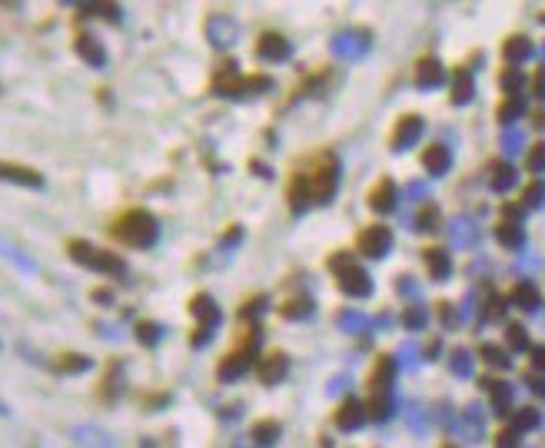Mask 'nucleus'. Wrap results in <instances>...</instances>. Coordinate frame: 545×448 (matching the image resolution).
Returning a JSON list of instances; mask_svg holds the SVG:
<instances>
[{
	"instance_id": "obj_20",
	"label": "nucleus",
	"mask_w": 545,
	"mask_h": 448,
	"mask_svg": "<svg viewBox=\"0 0 545 448\" xmlns=\"http://www.w3.org/2000/svg\"><path fill=\"white\" fill-rule=\"evenodd\" d=\"M156 336H160V326L156 322H136V339L143 342V345H156Z\"/></svg>"
},
{
	"instance_id": "obj_18",
	"label": "nucleus",
	"mask_w": 545,
	"mask_h": 448,
	"mask_svg": "<svg viewBox=\"0 0 545 448\" xmlns=\"http://www.w3.org/2000/svg\"><path fill=\"white\" fill-rule=\"evenodd\" d=\"M309 309H313V302H309V299H293V302H282L280 316H286V319H300V316H306Z\"/></svg>"
},
{
	"instance_id": "obj_1",
	"label": "nucleus",
	"mask_w": 545,
	"mask_h": 448,
	"mask_svg": "<svg viewBox=\"0 0 545 448\" xmlns=\"http://www.w3.org/2000/svg\"><path fill=\"white\" fill-rule=\"evenodd\" d=\"M336 176H339V163L333 153H309L300 167L289 173V183H286V196L293 209H306L313 203H326L333 193H336Z\"/></svg>"
},
{
	"instance_id": "obj_9",
	"label": "nucleus",
	"mask_w": 545,
	"mask_h": 448,
	"mask_svg": "<svg viewBox=\"0 0 545 448\" xmlns=\"http://www.w3.org/2000/svg\"><path fill=\"white\" fill-rule=\"evenodd\" d=\"M389 243H393V236H389L386 226H366L356 236V249L362 256H382L389 249Z\"/></svg>"
},
{
	"instance_id": "obj_10",
	"label": "nucleus",
	"mask_w": 545,
	"mask_h": 448,
	"mask_svg": "<svg viewBox=\"0 0 545 448\" xmlns=\"http://www.w3.org/2000/svg\"><path fill=\"white\" fill-rule=\"evenodd\" d=\"M74 50H76V56H80L83 63H90V67H103V63H107V54H103L100 40H96L94 34H87V30H76Z\"/></svg>"
},
{
	"instance_id": "obj_6",
	"label": "nucleus",
	"mask_w": 545,
	"mask_h": 448,
	"mask_svg": "<svg viewBox=\"0 0 545 448\" xmlns=\"http://www.w3.org/2000/svg\"><path fill=\"white\" fill-rule=\"evenodd\" d=\"M189 312L200 322V329L193 332V345H203L209 339V329L220 322V309H216V302H213L207 292H196V296L189 299Z\"/></svg>"
},
{
	"instance_id": "obj_5",
	"label": "nucleus",
	"mask_w": 545,
	"mask_h": 448,
	"mask_svg": "<svg viewBox=\"0 0 545 448\" xmlns=\"http://www.w3.org/2000/svg\"><path fill=\"white\" fill-rule=\"evenodd\" d=\"M253 349H256V332H246V336H240V345L220 359V369H216V375H220V378H236V375H243L246 365L253 362Z\"/></svg>"
},
{
	"instance_id": "obj_21",
	"label": "nucleus",
	"mask_w": 545,
	"mask_h": 448,
	"mask_svg": "<svg viewBox=\"0 0 545 448\" xmlns=\"http://www.w3.org/2000/svg\"><path fill=\"white\" fill-rule=\"evenodd\" d=\"M426 262H429V273H433V276H442V273L449 269V262H446V253H442V249H429V253H426Z\"/></svg>"
},
{
	"instance_id": "obj_13",
	"label": "nucleus",
	"mask_w": 545,
	"mask_h": 448,
	"mask_svg": "<svg viewBox=\"0 0 545 448\" xmlns=\"http://www.w3.org/2000/svg\"><path fill=\"white\" fill-rule=\"evenodd\" d=\"M282 372H286V355L282 352H269L256 365V375H260V382H266V385H273L276 378H282Z\"/></svg>"
},
{
	"instance_id": "obj_3",
	"label": "nucleus",
	"mask_w": 545,
	"mask_h": 448,
	"mask_svg": "<svg viewBox=\"0 0 545 448\" xmlns=\"http://www.w3.org/2000/svg\"><path fill=\"white\" fill-rule=\"evenodd\" d=\"M67 253L70 259H76L83 269H94L100 276H120L123 273V259L110 253V249H100V246L87 243V239H67Z\"/></svg>"
},
{
	"instance_id": "obj_17",
	"label": "nucleus",
	"mask_w": 545,
	"mask_h": 448,
	"mask_svg": "<svg viewBox=\"0 0 545 448\" xmlns=\"http://www.w3.org/2000/svg\"><path fill=\"white\" fill-rule=\"evenodd\" d=\"M422 163H426V169L439 173V169L449 167V156H446V149H442V147H429L426 153H422Z\"/></svg>"
},
{
	"instance_id": "obj_2",
	"label": "nucleus",
	"mask_w": 545,
	"mask_h": 448,
	"mask_svg": "<svg viewBox=\"0 0 545 448\" xmlns=\"http://www.w3.org/2000/svg\"><path fill=\"white\" fill-rule=\"evenodd\" d=\"M110 236L127 249H150L160 236V223H156L153 213L140 209V206H130L110 223Z\"/></svg>"
},
{
	"instance_id": "obj_19",
	"label": "nucleus",
	"mask_w": 545,
	"mask_h": 448,
	"mask_svg": "<svg viewBox=\"0 0 545 448\" xmlns=\"http://www.w3.org/2000/svg\"><path fill=\"white\" fill-rule=\"evenodd\" d=\"M80 14H94V17H107L110 23L120 20V7L116 3H96V7H80Z\"/></svg>"
},
{
	"instance_id": "obj_14",
	"label": "nucleus",
	"mask_w": 545,
	"mask_h": 448,
	"mask_svg": "<svg viewBox=\"0 0 545 448\" xmlns=\"http://www.w3.org/2000/svg\"><path fill=\"white\" fill-rule=\"evenodd\" d=\"M393 203H395V186L389 180H379L376 186H373V193H369V206L379 209V213H386V209H393Z\"/></svg>"
},
{
	"instance_id": "obj_7",
	"label": "nucleus",
	"mask_w": 545,
	"mask_h": 448,
	"mask_svg": "<svg viewBox=\"0 0 545 448\" xmlns=\"http://www.w3.org/2000/svg\"><path fill=\"white\" fill-rule=\"evenodd\" d=\"M269 80L266 76H240V74H216L213 76V90L223 96H240V94H249V90H266Z\"/></svg>"
},
{
	"instance_id": "obj_12",
	"label": "nucleus",
	"mask_w": 545,
	"mask_h": 448,
	"mask_svg": "<svg viewBox=\"0 0 545 448\" xmlns=\"http://www.w3.org/2000/svg\"><path fill=\"white\" fill-rule=\"evenodd\" d=\"M362 415H366V405L359 402V398H346L342 405L336 409V415H333V422H336L339 429H356V425H362Z\"/></svg>"
},
{
	"instance_id": "obj_25",
	"label": "nucleus",
	"mask_w": 545,
	"mask_h": 448,
	"mask_svg": "<svg viewBox=\"0 0 545 448\" xmlns=\"http://www.w3.org/2000/svg\"><path fill=\"white\" fill-rule=\"evenodd\" d=\"M515 299H519V302H532L535 292H532V289H515Z\"/></svg>"
},
{
	"instance_id": "obj_27",
	"label": "nucleus",
	"mask_w": 545,
	"mask_h": 448,
	"mask_svg": "<svg viewBox=\"0 0 545 448\" xmlns=\"http://www.w3.org/2000/svg\"><path fill=\"white\" fill-rule=\"evenodd\" d=\"M0 415H7V405H3V402H0Z\"/></svg>"
},
{
	"instance_id": "obj_24",
	"label": "nucleus",
	"mask_w": 545,
	"mask_h": 448,
	"mask_svg": "<svg viewBox=\"0 0 545 448\" xmlns=\"http://www.w3.org/2000/svg\"><path fill=\"white\" fill-rule=\"evenodd\" d=\"M508 336H512V345H522V342H526V332H522L519 326H512V329H508Z\"/></svg>"
},
{
	"instance_id": "obj_15",
	"label": "nucleus",
	"mask_w": 545,
	"mask_h": 448,
	"mask_svg": "<svg viewBox=\"0 0 545 448\" xmlns=\"http://www.w3.org/2000/svg\"><path fill=\"white\" fill-rule=\"evenodd\" d=\"M256 50H260L266 60H282V56H286V40H282V34L266 30L263 37H260V43H256Z\"/></svg>"
},
{
	"instance_id": "obj_8",
	"label": "nucleus",
	"mask_w": 545,
	"mask_h": 448,
	"mask_svg": "<svg viewBox=\"0 0 545 448\" xmlns=\"http://www.w3.org/2000/svg\"><path fill=\"white\" fill-rule=\"evenodd\" d=\"M0 183H14V186H23V189H43V173L23 167V163L0 160Z\"/></svg>"
},
{
	"instance_id": "obj_4",
	"label": "nucleus",
	"mask_w": 545,
	"mask_h": 448,
	"mask_svg": "<svg viewBox=\"0 0 545 448\" xmlns=\"http://www.w3.org/2000/svg\"><path fill=\"white\" fill-rule=\"evenodd\" d=\"M329 269L336 273L339 289H342L346 296H366V292H369V276H366L362 266H356L346 253L333 256V259H329Z\"/></svg>"
},
{
	"instance_id": "obj_11",
	"label": "nucleus",
	"mask_w": 545,
	"mask_h": 448,
	"mask_svg": "<svg viewBox=\"0 0 545 448\" xmlns=\"http://www.w3.org/2000/svg\"><path fill=\"white\" fill-rule=\"evenodd\" d=\"M90 365H94V359L83 352H60V355H54V362H50V369L60 375H80V372H87Z\"/></svg>"
},
{
	"instance_id": "obj_22",
	"label": "nucleus",
	"mask_w": 545,
	"mask_h": 448,
	"mask_svg": "<svg viewBox=\"0 0 545 448\" xmlns=\"http://www.w3.org/2000/svg\"><path fill=\"white\" fill-rule=\"evenodd\" d=\"M419 70H422V76H419L422 83H433V80H435V63H433V60H422V67H419Z\"/></svg>"
},
{
	"instance_id": "obj_26",
	"label": "nucleus",
	"mask_w": 545,
	"mask_h": 448,
	"mask_svg": "<svg viewBox=\"0 0 545 448\" xmlns=\"http://www.w3.org/2000/svg\"><path fill=\"white\" fill-rule=\"evenodd\" d=\"M535 362H539V365H545V349H539V352H535Z\"/></svg>"
},
{
	"instance_id": "obj_23",
	"label": "nucleus",
	"mask_w": 545,
	"mask_h": 448,
	"mask_svg": "<svg viewBox=\"0 0 545 448\" xmlns=\"http://www.w3.org/2000/svg\"><path fill=\"white\" fill-rule=\"evenodd\" d=\"M526 50H528L526 40H508V50H506V54L508 56H519V54H526Z\"/></svg>"
},
{
	"instance_id": "obj_16",
	"label": "nucleus",
	"mask_w": 545,
	"mask_h": 448,
	"mask_svg": "<svg viewBox=\"0 0 545 448\" xmlns=\"http://www.w3.org/2000/svg\"><path fill=\"white\" fill-rule=\"evenodd\" d=\"M276 435H280V425H276L273 418H263V422L253 425V442H256V445L269 448L273 442H276Z\"/></svg>"
}]
</instances>
